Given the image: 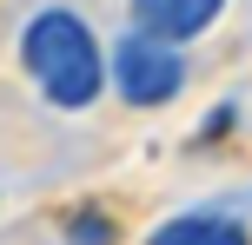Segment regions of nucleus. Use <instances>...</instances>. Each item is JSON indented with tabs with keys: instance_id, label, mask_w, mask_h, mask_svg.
I'll return each instance as SVG.
<instances>
[{
	"instance_id": "nucleus-1",
	"label": "nucleus",
	"mask_w": 252,
	"mask_h": 245,
	"mask_svg": "<svg viewBox=\"0 0 252 245\" xmlns=\"http://www.w3.org/2000/svg\"><path fill=\"white\" fill-rule=\"evenodd\" d=\"M20 73L53 113H87L113 86V47H100L93 20L80 7H33L20 20Z\"/></svg>"
},
{
	"instance_id": "nucleus-2",
	"label": "nucleus",
	"mask_w": 252,
	"mask_h": 245,
	"mask_svg": "<svg viewBox=\"0 0 252 245\" xmlns=\"http://www.w3.org/2000/svg\"><path fill=\"white\" fill-rule=\"evenodd\" d=\"M113 93H120L126 106H139V113L173 106L179 93H186V47L146 33V27L120 33L113 40Z\"/></svg>"
},
{
	"instance_id": "nucleus-3",
	"label": "nucleus",
	"mask_w": 252,
	"mask_h": 245,
	"mask_svg": "<svg viewBox=\"0 0 252 245\" xmlns=\"http://www.w3.org/2000/svg\"><path fill=\"white\" fill-rule=\"evenodd\" d=\"M146 245H252V225L232 206H192V212L159 219L146 232Z\"/></svg>"
},
{
	"instance_id": "nucleus-4",
	"label": "nucleus",
	"mask_w": 252,
	"mask_h": 245,
	"mask_svg": "<svg viewBox=\"0 0 252 245\" xmlns=\"http://www.w3.org/2000/svg\"><path fill=\"white\" fill-rule=\"evenodd\" d=\"M126 7H133V27L186 47V40H199L206 27L226 13V0H126Z\"/></svg>"
},
{
	"instance_id": "nucleus-5",
	"label": "nucleus",
	"mask_w": 252,
	"mask_h": 245,
	"mask_svg": "<svg viewBox=\"0 0 252 245\" xmlns=\"http://www.w3.org/2000/svg\"><path fill=\"white\" fill-rule=\"evenodd\" d=\"M60 239L66 245H120V219L100 206V199H80V206L60 212Z\"/></svg>"
},
{
	"instance_id": "nucleus-6",
	"label": "nucleus",
	"mask_w": 252,
	"mask_h": 245,
	"mask_svg": "<svg viewBox=\"0 0 252 245\" xmlns=\"http://www.w3.org/2000/svg\"><path fill=\"white\" fill-rule=\"evenodd\" d=\"M232 126H239V106H232V100H219L213 113L199 119V146H206V139H219V133H232Z\"/></svg>"
}]
</instances>
